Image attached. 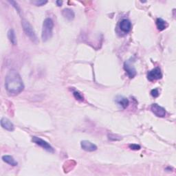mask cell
<instances>
[{
    "label": "cell",
    "instance_id": "cell-1",
    "mask_svg": "<svg viewBox=\"0 0 176 176\" xmlns=\"http://www.w3.org/2000/svg\"><path fill=\"white\" fill-rule=\"evenodd\" d=\"M5 87L10 94H18L23 90L24 85L22 78L16 70H10L6 74Z\"/></svg>",
    "mask_w": 176,
    "mask_h": 176
},
{
    "label": "cell",
    "instance_id": "cell-2",
    "mask_svg": "<svg viewBox=\"0 0 176 176\" xmlns=\"http://www.w3.org/2000/svg\"><path fill=\"white\" fill-rule=\"evenodd\" d=\"M53 28L54 22L53 19L50 18H46L44 20L43 23L42 34H41V38H42L43 42H46L53 37Z\"/></svg>",
    "mask_w": 176,
    "mask_h": 176
},
{
    "label": "cell",
    "instance_id": "cell-3",
    "mask_svg": "<svg viewBox=\"0 0 176 176\" xmlns=\"http://www.w3.org/2000/svg\"><path fill=\"white\" fill-rule=\"evenodd\" d=\"M22 25L24 33H26L27 37H28L34 43L37 44L39 43V39H38V37L35 33V31H34L32 25L29 23L28 21H27L26 19H22Z\"/></svg>",
    "mask_w": 176,
    "mask_h": 176
},
{
    "label": "cell",
    "instance_id": "cell-4",
    "mask_svg": "<svg viewBox=\"0 0 176 176\" xmlns=\"http://www.w3.org/2000/svg\"><path fill=\"white\" fill-rule=\"evenodd\" d=\"M32 141L34 143H35L36 144H37V145L43 148V149H44L46 151H48V152H50V153H54V148L52 147L48 142H46V140H43L42 138H41L37 137V136H33Z\"/></svg>",
    "mask_w": 176,
    "mask_h": 176
},
{
    "label": "cell",
    "instance_id": "cell-5",
    "mask_svg": "<svg viewBox=\"0 0 176 176\" xmlns=\"http://www.w3.org/2000/svg\"><path fill=\"white\" fill-rule=\"evenodd\" d=\"M163 77V74H162L161 70L160 68H156L153 69L152 70L148 72L147 78L150 81H153L156 80H159Z\"/></svg>",
    "mask_w": 176,
    "mask_h": 176
},
{
    "label": "cell",
    "instance_id": "cell-6",
    "mask_svg": "<svg viewBox=\"0 0 176 176\" xmlns=\"http://www.w3.org/2000/svg\"><path fill=\"white\" fill-rule=\"evenodd\" d=\"M151 110L155 115L160 118H163L166 116V110L163 107L160 106L159 105L154 103L151 107Z\"/></svg>",
    "mask_w": 176,
    "mask_h": 176
},
{
    "label": "cell",
    "instance_id": "cell-7",
    "mask_svg": "<svg viewBox=\"0 0 176 176\" xmlns=\"http://www.w3.org/2000/svg\"><path fill=\"white\" fill-rule=\"evenodd\" d=\"M124 70H125L127 75L129 76L130 78H134L137 74L136 68H134L133 65H132L130 61H126L125 63H124Z\"/></svg>",
    "mask_w": 176,
    "mask_h": 176
},
{
    "label": "cell",
    "instance_id": "cell-8",
    "mask_svg": "<svg viewBox=\"0 0 176 176\" xmlns=\"http://www.w3.org/2000/svg\"><path fill=\"white\" fill-rule=\"evenodd\" d=\"M81 148L83 150L88 151V152H92L97 150V146L88 140H83L81 142Z\"/></svg>",
    "mask_w": 176,
    "mask_h": 176
},
{
    "label": "cell",
    "instance_id": "cell-9",
    "mask_svg": "<svg viewBox=\"0 0 176 176\" xmlns=\"http://www.w3.org/2000/svg\"><path fill=\"white\" fill-rule=\"evenodd\" d=\"M119 27L123 32L127 33L132 29V23L129 19H124L120 22Z\"/></svg>",
    "mask_w": 176,
    "mask_h": 176
},
{
    "label": "cell",
    "instance_id": "cell-10",
    "mask_svg": "<svg viewBox=\"0 0 176 176\" xmlns=\"http://www.w3.org/2000/svg\"><path fill=\"white\" fill-rule=\"evenodd\" d=\"M1 125L3 129L8 130L9 132H13L15 130V126L11 121L7 118H2L1 120Z\"/></svg>",
    "mask_w": 176,
    "mask_h": 176
},
{
    "label": "cell",
    "instance_id": "cell-11",
    "mask_svg": "<svg viewBox=\"0 0 176 176\" xmlns=\"http://www.w3.org/2000/svg\"><path fill=\"white\" fill-rule=\"evenodd\" d=\"M116 102L117 103V104L118 105L120 108H121L123 109H126L127 107H128L129 103V100L127 98L123 97V96H118L116 99Z\"/></svg>",
    "mask_w": 176,
    "mask_h": 176
},
{
    "label": "cell",
    "instance_id": "cell-12",
    "mask_svg": "<svg viewBox=\"0 0 176 176\" xmlns=\"http://www.w3.org/2000/svg\"><path fill=\"white\" fill-rule=\"evenodd\" d=\"M62 15L65 17V19L68 21H72L74 19L75 14L73 10L70 8H65L62 11Z\"/></svg>",
    "mask_w": 176,
    "mask_h": 176
},
{
    "label": "cell",
    "instance_id": "cell-13",
    "mask_svg": "<svg viewBox=\"0 0 176 176\" xmlns=\"http://www.w3.org/2000/svg\"><path fill=\"white\" fill-rule=\"evenodd\" d=\"M156 24L158 30L160 31H163V30H165L167 28V27L168 26L167 23L162 18H158L156 21Z\"/></svg>",
    "mask_w": 176,
    "mask_h": 176
},
{
    "label": "cell",
    "instance_id": "cell-14",
    "mask_svg": "<svg viewBox=\"0 0 176 176\" xmlns=\"http://www.w3.org/2000/svg\"><path fill=\"white\" fill-rule=\"evenodd\" d=\"M2 160L5 162L7 164L11 165V166L13 167L17 166V164H18L17 162L14 159V158L11 156H8V155H6V156H2Z\"/></svg>",
    "mask_w": 176,
    "mask_h": 176
},
{
    "label": "cell",
    "instance_id": "cell-15",
    "mask_svg": "<svg viewBox=\"0 0 176 176\" xmlns=\"http://www.w3.org/2000/svg\"><path fill=\"white\" fill-rule=\"evenodd\" d=\"M8 38L10 42L12 43V44L17 45V37H16V34H15V31H14V30H13V29L9 30V31L8 32Z\"/></svg>",
    "mask_w": 176,
    "mask_h": 176
},
{
    "label": "cell",
    "instance_id": "cell-16",
    "mask_svg": "<svg viewBox=\"0 0 176 176\" xmlns=\"http://www.w3.org/2000/svg\"><path fill=\"white\" fill-rule=\"evenodd\" d=\"M73 95L74 96V98L78 100V101H84V98L83 95L81 94V93H79L77 91H75L73 92Z\"/></svg>",
    "mask_w": 176,
    "mask_h": 176
},
{
    "label": "cell",
    "instance_id": "cell-17",
    "mask_svg": "<svg viewBox=\"0 0 176 176\" xmlns=\"http://www.w3.org/2000/svg\"><path fill=\"white\" fill-rule=\"evenodd\" d=\"M48 3V1H43V0H36V1H33V3L37 6H41L46 4Z\"/></svg>",
    "mask_w": 176,
    "mask_h": 176
},
{
    "label": "cell",
    "instance_id": "cell-18",
    "mask_svg": "<svg viewBox=\"0 0 176 176\" xmlns=\"http://www.w3.org/2000/svg\"><path fill=\"white\" fill-rule=\"evenodd\" d=\"M108 138L111 140H120L121 139V138L115 134H108Z\"/></svg>",
    "mask_w": 176,
    "mask_h": 176
},
{
    "label": "cell",
    "instance_id": "cell-19",
    "mask_svg": "<svg viewBox=\"0 0 176 176\" xmlns=\"http://www.w3.org/2000/svg\"><path fill=\"white\" fill-rule=\"evenodd\" d=\"M151 95L153 96L154 98H157L159 96L160 94H159V91H158V89H153L151 91Z\"/></svg>",
    "mask_w": 176,
    "mask_h": 176
},
{
    "label": "cell",
    "instance_id": "cell-20",
    "mask_svg": "<svg viewBox=\"0 0 176 176\" xmlns=\"http://www.w3.org/2000/svg\"><path fill=\"white\" fill-rule=\"evenodd\" d=\"M8 2L10 3V4H12L13 6L15 7L17 12L20 13V8H19V7L18 4H17V3L16 2H15V1H8Z\"/></svg>",
    "mask_w": 176,
    "mask_h": 176
},
{
    "label": "cell",
    "instance_id": "cell-21",
    "mask_svg": "<svg viewBox=\"0 0 176 176\" xmlns=\"http://www.w3.org/2000/svg\"><path fill=\"white\" fill-rule=\"evenodd\" d=\"M129 147L132 150H139L140 149V146L136 144H131L129 145Z\"/></svg>",
    "mask_w": 176,
    "mask_h": 176
},
{
    "label": "cell",
    "instance_id": "cell-22",
    "mask_svg": "<svg viewBox=\"0 0 176 176\" xmlns=\"http://www.w3.org/2000/svg\"><path fill=\"white\" fill-rule=\"evenodd\" d=\"M56 3L58 6H61L62 4H63V1H57Z\"/></svg>",
    "mask_w": 176,
    "mask_h": 176
}]
</instances>
